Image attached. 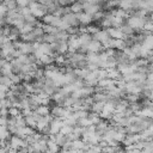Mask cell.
<instances>
[{
	"mask_svg": "<svg viewBox=\"0 0 153 153\" xmlns=\"http://www.w3.org/2000/svg\"><path fill=\"white\" fill-rule=\"evenodd\" d=\"M55 62L56 63H59V65H65V62H66V57H65V55H56L55 56Z\"/></svg>",
	"mask_w": 153,
	"mask_h": 153,
	"instance_id": "obj_23",
	"label": "cell"
},
{
	"mask_svg": "<svg viewBox=\"0 0 153 153\" xmlns=\"http://www.w3.org/2000/svg\"><path fill=\"white\" fill-rule=\"evenodd\" d=\"M2 5L7 8V11H13V10H16L17 8V4H16V1H5V2H2Z\"/></svg>",
	"mask_w": 153,
	"mask_h": 153,
	"instance_id": "obj_17",
	"label": "cell"
},
{
	"mask_svg": "<svg viewBox=\"0 0 153 153\" xmlns=\"http://www.w3.org/2000/svg\"><path fill=\"white\" fill-rule=\"evenodd\" d=\"M0 50H1V41H0Z\"/></svg>",
	"mask_w": 153,
	"mask_h": 153,
	"instance_id": "obj_28",
	"label": "cell"
},
{
	"mask_svg": "<svg viewBox=\"0 0 153 153\" xmlns=\"http://www.w3.org/2000/svg\"><path fill=\"white\" fill-rule=\"evenodd\" d=\"M55 62V57L54 56H49V55H43L42 57H39V63L41 66H48Z\"/></svg>",
	"mask_w": 153,
	"mask_h": 153,
	"instance_id": "obj_8",
	"label": "cell"
},
{
	"mask_svg": "<svg viewBox=\"0 0 153 153\" xmlns=\"http://www.w3.org/2000/svg\"><path fill=\"white\" fill-rule=\"evenodd\" d=\"M104 18V11H98L97 13H94L92 16V22H97V20H102Z\"/></svg>",
	"mask_w": 153,
	"mask_h": 153,
	"instance_id": "obj_20",
	"label": "cell"
},
{
	"mask_svg": "<svg viewBox=\"0 0 153 153\" xmlns=\"http://www.w3.org/2000/svg\"><path fill=\"white\" fill-rule=\"evenodd\" d=\"M72 131H73V127H69V126H66V124H63L60 129V134H62V135H68Z\"/></svg>",
	"mask_w": 153,
	"mask_h": 153,
	"instance_id": "obj_18",
	"label": "cell"
},
{
	"mask_svg": "<svg viewBox=\"0 0 153 153\" xmlns=\"http://www.w3.org/2000/svg\"><path fill=\"white\" fill-rule=\"evenodd\" d=\"M35 112H36L37 115H39L41 117H44V116H47V115H49V114H50V109H49V106L38 105V106H37V109L35 110Z\"/></svg>",
	"mask_w": 153,
	"mask_h": 153,
	"instance_id": "obj_9",
	"label": "cell"
},
{
	"mask_svg": "<svg viewBox=\"0 0 153 153\" xmlns=\"http://www.w3.org/2000/svg\"><path fill=\"white\" fill-rule=\"evenodd\" d=\"M106 75H108V73L105 69H98V78H97L98 81L102 79H106Z\"/></svg>",
	"mask_w": 153,
	"mask_h": 153,
	"instance_id": "obj_24",
	"label": "cell"
},
{
	"mask_svg": "<svg viewBox=\"0 0 153 153\" xmlns=\"http://www.w3.org/2000/svg\"><path fill=\"white\" fill-rule=\"evenodd\" d=\"M92 39H94V41L99 42L100 44H103V43H105L106 41H109V39H110V37H109V35H108L106 30H100V31H98L96 35H93V36H92Z\"/></svg>",
	"mask_w": 153,
	"mask_h": 153,
	"instance_id": "obj_2",
	"label": "cell"
},
{
	"mask_svg": "<svg viewBox=\"0 0 153 153\" xmlns=\"http://www.w3.org/2000/svg\"><path fill=\"white\" fill-rule=\"evenodd\" d=\"M16 4H17V7H18V8H24V7H27V4H29V1L18 0V1H16Z\"/></svg>",
	"mask_w": 153,
	"mask_h": 153,
	"instance_id": "obj_25",
	"label": "cell"
},
{
	"mask_svg": "<svg viewBox=\"0 0 153 153\" xmlns=\"http://www.w3.org/2000/svg\"><path fill=\"white\" fill-rule=\"evenodd\" d=\"M54 19H55V17L53 14H45V16L42 17V23L45 24V25H51Z\"/></svg>",
	"mask_w": 153,
	"mask_h": 153,
	"instance_id": "obj_16",
	"label": "cell"
},
{
	"mask_svg": "<svg viewBox=\"0 0 153 153\" xmlns=\"http://www.w3.org/2000/svg\"><path fill=\"white\" fill-rule=\"evenodd\" d=\"M78 39H79V43H80V47L81 45H87L91 39H92V36L88 35V33H81L78 36Z\"/></svg>",
	"mask_w": 153,
	"mask_h": 153,
	"instance_id": "obj_7",
	"label": "cell"
},
{
	"mask_svg": "<svg viewBox=\"0 0 153 153\" xmlns=\"http://www.w3.org/2000/svg\"><path fill=\"white\" fill-rule=\"evenodd\" d=\"M47 147H48V151L50 153H57L60 151V147L55 143V141H51V140L47 141Z\"/></svg>",
	"mask_w": 153,
	"mask_h": 153,
	"instance_id": "obj_12",
	"label": "cell"
},
{
	"mask_svg": "<svg viewBox=\"0 0 153 153\" xmlns=\"http://www.w3.org/2000/svg\"><path fill=\"white\" fill-rule=\"evenodd\" d=\"M76 122H78V126L81 127V128H87V127H90V126L92 124L91 121H90L87 117H85V118H79Z\"/></svg>",
	"mask_w": 153,
	"mask_h": 153,
	"instance_id": "obj_14",
	"label": "cell"
},
{
	"mask_svg": "<svg viewBox=\"0 0 153 153\" xmlns=\"http://www.w3.org/2000/svg\"><path fill=\"white\" fill-rule=\"evenodd\" d=\"M69 10H71V12H72V13H74V14L82 12V5H81V1L73 2V4L69 6Z\"/></svg>",
	"mask_w": 153,
	"mask_h": 153,
	"instance_id": "obj_11",
	"label": "cell"
},
{
	"mask_svg": "<svg viewBox=\"0 0 153 153\" xmlns=\"http://www.w3.org/2000/svg\"><path fill=\"white\" fill-rule=\"evenodd\" d=\"M5 63H7V61H6L5 59H1V57H0V68H2V67L5 66Z\"/></svg>",
	"mask_w": 153,
	"mask_h": 153,
	"instance_id": "obj_27",
	"label": "cell"
},
{
	"mask_svg": "<svg viewBox=\"0 0 153 153\" xmlns=\"http://www.w3.org/2000/svg\"><path fill=\"white\" fill-rule=\"evenodd\" d=\"M124 137H126V134H122V133H120V131H116L115 135H114V140L117 141L118 143L122 142V141L124 140Z\"/></svg>",
	"mask_w": 153,
	"mask_h": 153,
	"instance_id": "obj_21",
	"label": "cell"
},
{
	"mask_svg": "<svg viewBox=\"0 0 153 153\" xmlns=\"http://www.w3.org/2000/svg\"><path fill=\"white\" fill-rule=\"evenodd\" d=\"M61 20L63 22V23H66L67 25H69V26H73V27H78L80 24H79V22H78V19H76V16L74 14V13H67V14H65V16H62L61 17Z\"/></svg>",
	"mask_w": 153,
	"mask_h": 153,
	"instance_id": "obj_1",
	"label": "cell"
},
{
	"mask_svg": "<svg viewBox=\"0 0 153 153\" xmlns=\"http://www.w3.org/2000/svg\"><path fill=\"white\" fill-rule=\"evenodd\" d=\"M8 78L11 79L12 84H14V85H19V84L22 82V78H20L19 74H11Z\"/></svg>",
	"mask_w": 153,
	"mask_h": 153,
	"instance_id": "obj_19",
	"label": "cell"
},
{
	"mask_svg": "<svg viewBox=\"0 0 153 153\" xmlns=\"http://www.w3.org/2000/svg\"><path fill=\"white\" fill-rule=\"evenodd\" d=\"M84 146H85V142H82L80 139L74 140V141H71V149H74V151H82Z\"/></svg>",
	"mask_w": 153,
	"mask_h": 153,
	"instance_id": "obj_10",
	"label": "cell"
},
{
	"mask_svg": "<svg viewBox=\"0 0 153 153\" xmlns=\"http://www.w3.org/2000/svg\"><path fill=\"white\" fill-rule=\"evenodd\" d=\"M22 139H19L18 136L16 135H11L10 140H8V143H10V147L13 148V149H19L22 147Z\"/></svg>",
	"mask_w": 153,
	"mask_h": 153,
	"instance_id": "obj_5",
	"label": "cell"
},
{
	"mask_svg": "<svg viewBox=\"0 0 153 153\" xmlns=\"http://www.w3.org/2000/svg\"><path fill=\"white\" fill-rule=\"evenodd\" d=\"M88 53H100L102 51V44L94 39H91V42L86 45Z\"/></svg>",
	"mask_w": 153,
	"mask_h": 153,
	"instance_id": "obj_4",
	"label": "cell"
},
{
	"mask_svg": "<svg viewBox=\"0 0 153 153\" xmlns=\"http://www.w3.org/2000/svg\"><path fill=\"white\" fill-rule=\"evenodd\" d=\"M75 16H76V19H78L79 24H81V25H86V26H87V25H90V23L92 22V17L88 16V14H86L85 12L76 13Z\"/></svg>",
	"mask_w": 153,
	"mask_h": 153,
	"instance_id": "obj_3",
	"label": "cell"
},
{
	"mask_svg": "<svg viewBox=\"0 0 153 153\" xmlns=\"http://www.w3.org/2000/svg\"><path fill=\"white\" fill-rule=\"evenodd\" d=\"M92 98H93V102H100V103H104V104L110 99V97L106 93H93Z\"/></svg>",
	"mask_w": 153,
	"mask_h": 153,
	"instance_id": "obj_6",
	"label": "cell"
},
{
	"mask_svg": "<svg viewBox=\"0 0 153 153\" xmlns=\"http://www.w3.org/2000/svg\"><path fill=\"white\" fill-rule=\"evenodd\" d=\"M19 114H20V111H19L17 108H13V106H12V108L8 109V116H10V117H17Z\"/></svg>",
	"mask_w": 153,
	"mask_h": 153,
	"instance_id": "obj_22",
	"label": "cell"
},
{
	"mask_svg": "<svg viewBox=\"0 0 153 153\" xmlns=\"http://www.w3.org/2000/svg\"><path fill=\"white\" fill-rule=\"evenodd\" d=\"M86 30H87V33L91 35V36H93V35H96L98 31H100L99 26H97V25H91V24L86 26Z\"/></svg>",
	"mask_w": 153,
	"mask_h": 153,
	"instance_id": "obj_15",
	"label": "cell"
},
{
	"mask_svg": "<svg viewBox=\"0 0 153 153\" xmlns=\"http://www.w3.org/2000/svg\"><path fill=\"white\" fill-rule=\"evenodd\" d=\"M103 106H104V103H100V102H94L92 105H91V111L92 112H96V114H100L102 110H103Z\"/></svg>",
	"mask_w": 153,
	"mask_h": 153,
	"instance_id": "obj_13",
	"label": "cell"
},
{
	"mask_svg": "<svg viewBox=\"0 0 153 153\" xmlns=\"http://www.w3.org/2000/svg\"><path fill=\"white\" fill-rule=\"evenodd\" d=\"M8 90H10V88H8L7 86H5V85L0 84V93H6Z\"/></svg>",
	"mask_w": 153,
	"mask_h": 153,
	"instance_id": "obj_26",
	"label": "cell"
}]
</instances>
